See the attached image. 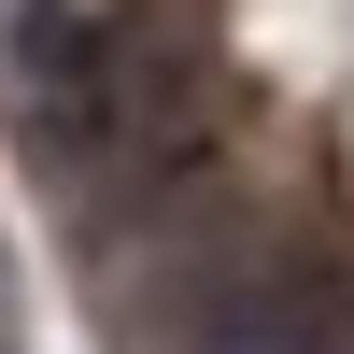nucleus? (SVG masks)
Listing matches in <instances>:
<instances>
[{
    "instance_id": "f257e3e1",
    "label": "nucleus",
    "mask_w": 354,
    "mask_h": 354,
    "mask_svg": "<svg viewBox=\"0 0 354 354\" xmlns=\"http://www.w3.org/2000/svg\"><path fill=\"white\" fill-rule=\"evenodd\" d=\"M100 113H113V85H100V28L85 15H57V0H28L15 15V128H28V156H100Z\"/></svg>"
},
{
    "instance_id": "f03ea898",
    "label": "nucleus",
    "mask_w": 354,
    "mask_h": 354,
    "mask_svg": "<svg viewBox=\"0 0 354 354\" xmlns=\"http://www.w3.org/2000/svg\"><path fill=\"white\" fill-rule=\"evenodd\" d=\"M185 354H354V312H340L326 270H270V283H241V298H213V326Z\"/></svg>"
}]
</instances>
